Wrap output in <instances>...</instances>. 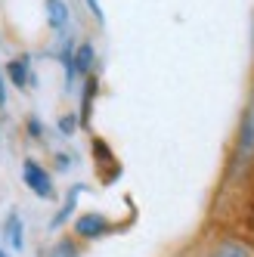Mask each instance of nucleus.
<instances>
[{
	"mask_svg": "<svg viewBox=\"0 0 254 257\" xmlns=\"http://www.w3.org/2000/svg\"><path fill=\"white\" fill-rule=\"evenodd\" d=\"M47 10H50V25L53 28H62L65 25V16H68L65 4H62V0H47Z\"/></svg>",
	"mask_w": 254,
	"mask_h": 257,
	"instance_id": "nucleus-5",
	"label": "nucleus"
},
{
	"mask_svg": "<svg viewBox=\"0 0 254 257\" xmlns=\"http://www.w3.org/2000/svg\"><path fill=\"white\" fill-rule=\"evenodd\" d=\"M202 257H254V248L239 235H220L214 242H208Z\"/></svg>",
	"mask_w": 254,
	"mask_h": 257,
	"instance_id": "nucleus-2",
	"label": "nucleus"
},
{
	"mask_svg": "<svg viewBox=\"0 0 254 257\" xmlns=\"http://www.w3.org/2000/svg\"><path fill=\"white\" fill-rule=\"evenodd\" d=\"M108 229V220L102 214H87L78 220V235H87V238H96Z\"/></svg>",
	"mask_w": 254,
	"mask_h": 257,
	"instance_id": "nucleus-4",
	"label": "nucleus"
},
{
	"mask_svg": "<svg viewBox=\"0 0 254 257\" xmlns=\"http://www.w3.org/2000/svg\"><path fill=\"white\" fill-rule=\"evenodd\" d=\"M251 81H254V75H251Z\"/></svg>",
	"mask_w": 254,
	"mask_h": 257,
	"instance_id": "nucleus-10",
	"label": "nucleus"
},
{
	"mask_svg": "<svg viewBox=\"0 0 254 257\" xmlns=\"http://www.w3.org/2000/svg\"><path fill=\"white\" fill-rule=\"evenodd\" d=\"M90 59H93V53H90V47L84 44V47H81V53H78V68H81V71H87V68H90Z\"/></svg>",
	"mask_w": 254,
	"mask_h": 257,
	"instance_id": "nucleus-8",
	"label": "nucleus"
},
{
	"mask_svg": "<svg viewBox=\"0 0 254 257\" xmlns=\"http://www.w3.org/2000/svg\"><path fill=\"white\" fill-rule=\"evenodd\" d=\"M7 235H10V242H13L16 248L22 245V238H19V235H22V232H19V217H10V220H7Z\"/></svg>",
	"mask_w": 254,
	"mask_h": 257,
	"instance_id": "nucleus-7",
	"label": "nucleus"
},
{
	"mask_svg": "<svg viewBox=\"0 0 254 257\" xmlns=\"http://www.w3.org/2000/svg\"><path fill=\"white\" fill-rule=\"evenodd\" d=\"M7 102V90H4V78H0V105Z\"/></svg>",
	"mask_w": 254,
	"mask_h": 257,
	"instance_id": "nucleus-9",
	"label": "nucleus"
},
{
	"mask_svg": "<svg viewBox=\"0 0 254 257\" xmlns=\"http://www.w3.org/2000/svg\"><path fill=\"white\" fill-rule=\"evenodd\" d=\"M22 174H25V183H28V189H31L34 195H41V198H50V195H53V183H50L47 171L41 168L38 161H25Z\"/></svg>",
	"mask_w": 254,
	"mask_h": 257,
	"instance_id": "nucleus-3",
	"label": "nucleus"
},
{
	"mask_svg": "<svg viewBox=\"0 0 254 257\" xmlns=\"http://www.w3.org/2000/svg\"><path fill=\"white\" fill-rule=\"evenodd\" d=\"M254 168V81L251 93L242 108L239 127H235V143H232V158H229V177H245Z\"/></svg>",
	"mask_w": 254,
	"mask_h": 257,
	"instance_id": "nucleus-1",
	"label": "nucleus"
},
{
	"mask_svg": "<svg viewBox=\"0 0 254 257\" xmlns=\"http://www.w3.org/2000/svg\"><path fill=\"white\" fill-rule=\"evenodd\" d=\"M25 71H28V59H16V62H10V78L19 84V87H25Z\"/></svg>",
	"mask_w": 254,
	"mask_h": 257,
	"instance_id": "nucleus-6",
	"label": "nucleus"
}]
</instances>
